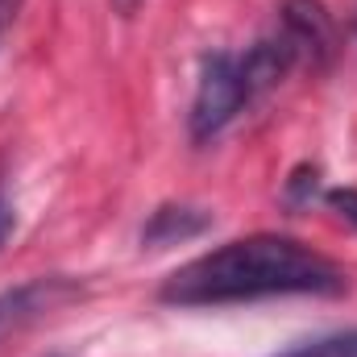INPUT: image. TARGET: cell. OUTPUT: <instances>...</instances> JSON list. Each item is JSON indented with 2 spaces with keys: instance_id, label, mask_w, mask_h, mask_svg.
Here are the masks:
<instances>
[{
  "instance_id": "cell-4",
  "label": "cell",
  "mask_w": 357,
  "mask_h": 357,
  "mask_svg": "<svg viewBox=\"0 0 357 357\" xmlns=\"http://www.w3.org/2000/svg\"><path fill=\"white\" fill-rule=\"evenodd\" d=\"M71 295H75V287L67 278H33V282H21L13 291H0V333H8V328L25 324V320L50 312V307H59Z\"/></svg>"
},
{
  "instance_id": "cell-5",
  "label": "cell",
  "mask_w": 357,
  "mask_h": 357,
  "mask_svg": "<svg viewBox=\"0 0 357 357\" xmlns=\"http://www.w3.org/2000/svg\"><path fill=\"white\" fill-rule=\"evenodd\" d=\"M208 225H212V216H208L204 208L167 204V208H158V212L146 220L142 241H146V245H154V250H162V245H175V241H191V237H199Z\"/></svg>"
},
{
  "instance_id": "cell-2",
  "label": "cell",
  "mask_w": 357,
  "mask_h": 357,
  "mask_svg": "<svg viewBox=\"0 0 357 357\" xmlns=\"http://www.w3.org/2000/svg\"><path fill=\"white\" fill-rule=\"evenodd\" d=\"M245 104H250V91L241 84L237 54H225V50L208 54L204 67H199V84H195L191 112H187L191 142H212Z\"/></svg>"
},
{
  "instance_id": "cell-11",
  "label": "cell",
  "mask_w": 357,
  "mask_h": 357,
  "mask_svg": "<svg viewBox=\"0 0 357 357\" xmlns=\"http://www.w3.org/2000/svg\"><path fill=\"white\" fill-rule=\"evenodd\" d=\"M112 8H116L121 17H133V13L142 8V0H112Z\"/></svg>"
},
{
  "instance_id": "cell-10",
  "label": "cell",
  "mask_w": 357,
  "mask_h": 357,
  "mask_svg": "<svg viewBox=\"0 0 357 357\" xmlns=\"http://www.w3.org/2000/svg\"><path fill=\"white\" fill-rule=\"evenodd\" d=\"M21 4H25V0H0V33H4V29H8V25L17 21Z\"/></svg>"
},
{
  "instance_id": "cell-1",
  "label": "cell",
  "mask_w": 357,
  "mask_h": 357,
  "mask_svg": "<svg viewBox=\"0 0 357 357\" xmlns=\"http://www.w3.org/2000/svg\"><path fill=\"white\" fill-rule=\"evenodd\" d=\"M349 287L345 270L295 237H241L208 250L178 266L162 282V299L178 307L250 303L270 295H341Z\"/></svg>"
},
{
  "instance_id": "cell-9",
  "label": "cell",
  "mask_w": 357,
  "mask_h": 357,
  "mask_svg": "<svg viewBox=\"0 0 357 357\" xmlns=\"http://www.w3.org/2000/svg\"><path fill=\"white\" fill-rule=\"evenodd\" d=\"M17 229V208H13V199L0 191V245L8 241V233Z\"/></svg>"
},
{
  "instance_id": "cell-3",
  "label": "cell",
  "mask_w": 357,
  "mask_h": 357,
  "mask_svg": "<svg viewBox=\"0 0 357 357\" xmlns=\"http://www.w3.org/2000/svg\"><path fill=\"white\" fill-rule=\"evenodd\" d=\"M278 29L295 42L299 59H307V63H324L333 54L337 33H333V21H328L320 0H287L282 17H278Z\"/></svg>"
},
{
  "instance_id": "cell-8",
  "label": "cell",
  "mask_w": 357,
  "mask_h": 357,
  "mask_svg": "<svg viewBox=\"0 0 357 357\" xmlns=\"http://www.w3.org/2000/svg\"><path fill=\"white\" fill-rule=\"evenodd\" d=\"M316 167H299L295 175H291V183H287V199L291 204H312V195H316Z\"/></svg>"
},
{
  "instance_id": "cell-6",
  "label": "cell",
  "mask_w": 357,
  "mask_h": 357,
  "mask_svg": "<svg viewBox=\"0 0 357 357\" xmlns=\"http://www.w3.org/2000/svg\"><path fill=\"white\" fill-rule=\"evenodd\" d=\"M278 357H357V333H333V337H320V341H307L291 354Z\"/></svg>"
},
{
  "instance_id": "cell-7",
  "label": "cell",
  "mask_w": 357,
  "mask_h": 357,
  "mask_svg": "<svg viewBox=\"0 0 357 357\" xmlns=\"http://www.w3.org/2000/svg\"><path fill=\"white\" fill-rule=\"evenodd\" d=\"M324 204H328L341 220H349L357 229V187H333V191H324Z\"/></svg>"
}]
</instances>
